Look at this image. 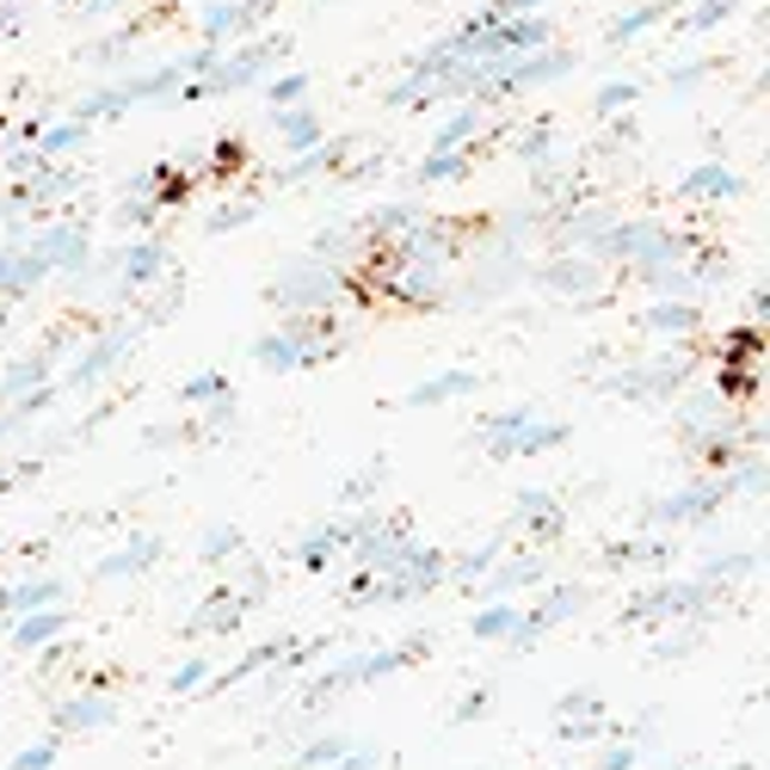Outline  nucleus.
<instances>
[{
  "instance_id": "1",
  "label": "nucleus",
  "mask_w": 770,
  "mask_h": 770,
  "mask_svg": "<svg viewBox=\"0 0 770 770\" xmlns=\"http://www.w3.org/2000/svg\"><path fill=\"white\" fill-rule=\"evenodd\" d=\"M432 653V635H413L407 648H371V653H346V660H333L315 672V684H308V703H327V697L339 691H358V684H376V678L388 672H407L413 660H425Z\"/></svg>"
},
{
  "instance_id": "2",
  "label": "nucleus",
  "mask_w": 770,
  "mask_h": 770,
  "mask_svg": "<svg viewBox=\"0 0 770 770\" xmlns=\"http://www.w3.org/2000/svg\"><path fill=\"white\" fill-rule=\"evenodd\" d=\"M709 592L715 585L709 580H660L648 585V592H635V604H629V616H648V623H672V616H697L709 604Z\"/></svg>"
},
{
  "instance_id": "3",
  "label": "nucleus",
  "mask_w": 770,
  "mask_h": 770,
  "mask_svg": "<svg viewBox=\"0 0 770 770\" xmlns=\"http://www.w3.org/2000/svg\"><path fill=\"white\" fill-rule=\"evenodd\" d=\"M728 493H733L728 475H721V481H691L684 493L648 505V524H703V519H715V505L728 500Z\"/></svg>"
},
{
  "instance_id": "4",
  "label": "nucleus",
  "mask_w": 770,
  "mask_h": 770,
  "mask_svg": "<svg viewBox=\"0 0 770 770\" xmlns=\"http://www.w3.org/2000/svg\"><path fill=\"white\" fill-rule=\"evenodd\" d=\"M240 623H247V598H240L235 585H216V592L204 598L198 611L186 616V641H204V635H235Z\"/></svg>"
},
{
  "instance_id": "5",
  "label": "nucleus",
  "mask_w": 770,
  "mask_h": 770,
  "mask_svg": "<svg viewBox=\"0 0 770 770\" xmlns=\"http://www.w3.org/2000/svg\"><path fill=\"white\" fill-rule=\"evenodd\" d=\"M512 531H524L531 543H555V536L567 531V512H561V500H549L543 487H524L519 500H512Z\"/></svg>"
},
{
  "instance_id": "6",
  "label": "nucleus",
  "mask_w": 770,
  "mask_h": 770,
  "mask_svg": "<svg viewBox=\"0 0 770 770\" xmlns=\"http://www.w3.org/2000/svg\"><path fill=\"white\" fill-rule=\"evenodd\" d=\"M339 272H320L315 259H308V266H296L290 278L278 284V303L290 308V315H303V308H320V303H333V296H339Z\"/></svg>"
},
{
  "instance_id": "7",
  "label": "nucleus",
  "mask_w": 770,
  "mask_h": 770,
  "mask_svg": "<svg viewBox=\"0 0 770 770\" xmlns=\"http://www.w3.org/2000/svg\"><path fill=\"white\" fill-rule=\"evenodd\" d=\"M160 266H167V247H160V240H130V247H111V253H106V272H118L130 290L155 284Z\"/></svg>"
},
{
  "instance_id": "8",
  "label": "nucleus",
  "mask_w": 770,
  "mask_h": 770,
  "mask_svg": "<svg viewBox=\"0 0 770 770\" xmlns=\"http://www.w3.org/2000/svg\"><path fill=\"white\" fill-rule=\"evenodd\" d=\"M7 623H13V648L19 653H43V648L62 641L68 611H62V604H38V611H19V616H7Z\"/></svg>"
},
{
  "instance_id": "9",
  "label": "nucleus",
  "mask_w": 770,
  "mask_h": 770,
  "mask_svg": "<svg viewBox=\"0 0 770 770\" xmlns=\"http://www.w3.org/2000/svg\"><path fill=\"white\" fill-rule=\"evenodd\" d=\"M524 585H549L543 555H519V561L500 555L487 573H481V598H512V592H524Z\"/></svg>"
},
{
  "instance_id": "10",
  "label": "nucleus",
  "mask_w": 770,
  "mask_h": 770,
  "mask_svg": "<svg viewBox=\"0 0 770 770\" xmlns=\"http://www.w3.org/2000/svg\"><path fill=\"white\" fill-rule=\"evenodd\" d=\"M130 346H136V333H130V327H111V339H93V346H87V358L68 371V388H93L99 376L118 371V358H124Z\"/></svg>"
},
{
  "instance_id": "11",
  "label": "nucleus",
  "mask_w": 770,
  "mask_h": 770,
  "mask_svg": "<svg viewBox=\"0 0 770 770\" xmlns=\"http://www.w3.org/2000/svg\"><path fill=\"white\" fill-rule=\"evenodd\" d=\"M118 721V703L111 697H68V703H56V715H50V728L56 733H99V728H111Z\"/></svg>"
},
{
  "instance_id": "12",
  "label": "nucleus",
  "mask_w": 770,
  "mask_h": 770,
  "mask_svg": "<svg viewBox=\"0 0 770 770\" xmlns=\"http://www.w3.org/2000/svg\"><path fill=\"white\" fill-rule=\"evenodd\" d=\"M31 247H38V259L50 272H87V235H80L75 223L43 228V240H31Z\"/></svg>"
},
{
  "instance_id": "13",
  "label": "nucleus",
  "mask_w": 770,
  "mask_h": 770,
  "mask_svg": "<svg viewBox=\"0 0 770 770\" xmlns=\"http://www.w3.org/2000/svg\"><path fill=\"white\" fill-rule=\"evenodd\" d=\"M481 388V371H468V364H451V371L425 376L419 388H407V407H438V401H463Z\"/></svg>"
},
{
  "instance_id": "14",
  "label": "nucleus",
  "mask_w": 770,
  "mask_h": 770,
  "mask_svg": "<svg viewBox=\"0 0 770 770\" xmlns=\"http://www.w3.org/2000/svg\"><path fill=\"white\" fill-rule=\"evenodd\" d=\"M68 585L56 573H31L19 585H0V616H19V611H38V604H62Z\"/></svg>"
},
{
  "instance_id": "15",
  "label": "nucleus",
  "mask_w": 770,
  "mask_h": 770,
  "mask_svg": "<svg viewBox=\"0 0 770 770\" xmlns=\"http://www.w3.org/2000/svg\"><path fill=\"white\" fill-rule=\"evenodd\" d=\"M155 561H160V536L136 531L130 543L118 549V555H106V561H99V580H136V573H148Z\"/></svg>"
},
{
  "instance_id": "16",
  "label": "nucleus",
  "mask_w": 770,
  "mask_h": 770,
  "mask_svg": "<svg viewBox=\"0 0 770 770\" xmlns=\"http://www.w3.org/2000/svg\"><path fill=\"white\" fill-rule=\"evenodd\" d=\"M253 364H259V371H272V376H296V371H308V352L278 327V333H266V339L253 346Z\"/></svg>"
},
{
  "instance_id": "17",
  "label": "nucleus",
  "mask_w": 770,
  "mask_h": 770,
  "mask_svg": "<svg viewBox=\"0 0 770 770\" xmlns=\"http://www.w3.org/2000/svg\"><path fill=\"white\" fill-rule=\"evenodd\" d=\"M50 352H26V358H13L7 364V376H0V401H7V407H13L19 395H31V388L38 383H50Z\"/></svg>"
},
{
  "instance_id": "18",
  "label": "nucleus",
  "mask_w": 770,
  "mask_h": 770,
  "mask_svg": "<svg viewBox=\"0 0 770 770\" xmlns=\"http://www.w3.org/2000/svg\"><path fill=\"white\" fill-rule=\"evenodd\" d=\"M740 191H746V179L733 167H721V160H703V167L684 174V198H740Z\"/></svg>"
},
{
  "instance_id": "19",
  "label": "nucleus",
  "mask_w": 770,
  "mask_h": 770,
  "mask_svg": "<svg viewBox=\"0 0 770 770\" xmlns=\"http://www.w3.org/2000/svg\"><path fill=\"white\" fill-rule=\"evenodd\" d=\"M561 444H567V425H561V419H536V413L512 432V456H549V451H561Z\"/></svg>"
},
{
  "instance_id": "20",
  "label": "nucleus",
  "mask_w": 770,
  "mask_h": 770,
  "mask_svg": "<svg viewBox=\"0 0 770 770\" xmlns=\"http://www.w3.org/2000/svg\"><path fill=\"white\" fill-rule=\"evenodd\" d=\"M519 629V604L512 598H481V611L468 616V635L475 641H505Z\"/></svg>"
},
{
  "instance_id": "21",
  "label": "nucleus",
  "mask_w": 770,
  "mask_h": 770,
  "mask_svg": "<svg viewBox=\"0 0 770 770\" xmlns=\"http://www.w3.org/2000/svg\"><path fill=\"white\" fill-rule=\"evenodd\" d=\"M641 327H648V333H660V339H684V333L697 327V303H648Z\"/></svg>"
},
{
  "instance_id": "22",
  "label": "nucleus",
  "mask_w": 770,
  "mask_h": 770,
  "mask_svg": "<svg viewBox=\"0 0 770 770\" xmlns=\"http://www.w3.org/2000/svg\"><path fill=\"white\" fill-rule=\"evenodd\" d=\"M278 130H284V148H290V155H308V148H320V142H327V130H320V118H315V111H284L278 106Z\"/></svg>"
},
{
  "instance_id": "23",
  "label": "nucleus",
  "mask_w": 770,
  "mask_h": 770,
  "mask_svg": "<svg viewBox=\"0 0 770 770\" xmlns=\"http://www.w3.org/2000/svg\"><path fill=\"white\" fill-rule=\"evenodd\" d=\"M592 284H598L592 259H555V266H543V290H555V296H585Z\"/></svg>"
},
{
  "instance_id": "24",
  "label": "nucleus",
  "mask_w": 770,
  "mask_h": 770,
  "mask_svg": "<svg viewBox=\"0 0 770 770\" xmlns=\"http://www.w3.org/2000/svg\"><path fill=\"white\" fill-rule=\"evenodd\" d=\"M715 395L721 401H740V395H758V358H728V364H721V371H715Z\"/></svg>"
},
{
  "instance_id": "25",
  "label": "nucleus",
  "mask_w": 770,
  "mask_h": 770,
  "mask_svg": "<svg viewBox=\"0 0 770 770\" xmlns=\"http://www.w3.org/2000/svg\"><path fill=\"white\" fill-rule=\"evenodd\" d=\"M247 549V536L235 531V524H216V531H204V543H198V555H204V567H228V561Z\"/></svg>"
},
{
  "instance_id": "26",
  "label": "nucleus",
  "mask_w": 770,
  "mask_h": 770,
  "mask_svg": "<svg viewBox=\"0 0 770 770\" xmlns=\"http://www.w3.org/2000/svg\"><path fill=\"white\" fill-rule=\"evenodd\" d=\"M580 611H585V585H555V592L536 604V616H543L549 629H561L567 616H580Z\"/></svg>"
},
{
  "instance_id": "27",
  "label": "nucleus",
  "mask_w": 770,
  "mask_h": 770,
  "mask_svg": "<svg viewBox=\"0 0 770 770\" xmlns=\"http://www.w3.org/2000/svg\"><path fill=\"white\" fill-rule=\"evenodd\" d=\"M346 746H352V733H315V740L296 752V770H327L333 758L346 752Z\"/></svg>"
},
{
  "instance_id": "28",
  "label": "nucleus",
  "mask_w": 770,
  "mask_h": 770,
  "mask_svg": "<svg viewBox=\"0 0 770 770\" xmlns=\"http://www.w3.org/2000/svg\"><path fill=\"white\" fill-rule=\"evenodd\" d=\"M333 555H339V543L327 536V524H320V531H308L303 543H296V561H303V573H327Z\"/></svg>"
},
{
  "instance_id": "29",
  "label": "nucleus",
  "mask_w": 770,
  "mask_h": 770,
  "mask_svg": "<svg viewBox=\"0 0 770 770\" xmlns=\"http://www.w3.org/2000/svg\"><path fill=\"white\" fill-rule=\"evenodd\" d=\"M210 678H216V665L204 660V653H191V660H179V672L167 678V691H174V697H198Z\"/></svg>"
},
{
  "instance_id": "30",
  "label": "nucleus",
  "mask_w": 770,
  "mask_h": 770,
  "mask_svg": "<svg viewBox=\"0 0 770 770\" xmlns=\"http://www.w3.org/2000/svg\"><path fill=\"white\" fill-rule=\"evenodd\" d=\"M475 124H481V106H463L456 118H444V124H438V136H432V155H444V148H463Z\"/></svg>"
},
{
  "instance_id": "31",
  "label": "nucleus",
  "mask_w": 770,
  "mask_h": 770,
  "mask_svg": "<svg viewBox=\"0 0 770 770\" xmlns=\"http://www.w3.org/2000/svg\"><path fill=\"white\" fill-rule=\"evenodd\" d=\"M223 395H235L223 371H198L186 388H179V401H191V407H210V401H223Z\"/></svg>"
},
{
  "instance_id": "32",
  "label": "nucleus",
  "mask_w": 770,
  "mask_h": 770,
  "mask_svg": "<svg viewBox=\"0 0 770 770\" xmlns=\"http://www.w3.org/2000/svg\"><path fill=\"white\" fill-rule=\"evenodd\" d=\"M468 174V155H456V148H444V155H425L419 167V186H444V179H463Z\"/></svg>"
},
{
  "instance_id": "33",
  "label": "nucleus",
  "mask_w": 770,
  "mask_h": 770,
  "mask_svg": "<svg viewBox=\"0 0 770 770\" xmlns=\"http://www.w3.org/2000/svg\"><path fill=\"white\" fill-rule=\"evenodd\" d=\"M500 555H505V536L493 531V536H487V543H481V549H468V555L456 561V580H481V573H487V567H493V561H500Z\"/></svg>"
},
{
  "instance_id": "34",
  "label": "nucleus",
  "mask_w": 770,
  "mask_h": 770,
  "mask_svg": "<svg viewBox=\"0 0 770 770\" xmlns=\"http://www.w3.org/2000/svg\"><path fill=\"white\" fill-rule=\"evenodd\" d=\"M561 740H573V746H585V740H611V728H604V709L567 715V721H561Z\"/></svg>"
},
{
  "instance_id": "35",
  "label": "nucleus",
  "mask_w": 770,
  "mask_h": 770,
  "mask_svg": "<svg viewBox=\"0 0 770 770\" xmlns=\"http://www.w3.org/2000/svg\"><path fill=\"white\" fill-rule=\"evenodd\" d=\"M31 136H38V155L56 160V155H68V148L80 142V118L75 124H50V130H31Z\"/></svg>"
},
{
  "instance_id": "36",
  "label": "nucleus",
  "mask_w": 770,
  "mask_h": 770,
  "mask_svg": "<svg viewBox=\"0 0 770 770\" xmlns=\"http://www.w3.org/2000/svg\"><path fill=\"white\" fill-rule=\"evenodd\" d=\"M641 99V80H611L604 93H598V118H616V111H629Z\"/></svg>"
},
{
  "instance_id": "37",
  "label": "nucleus",
  "mask_w": 770,
  "mask_h": 770,
  "mask_svg": "<svg viewBox=\"0 0 770 770\" xmlns=\"http://www.w3.org/2000/svg\"><path fill=\"white\" fill-rule=\"evenodd\" d=\"M752 567H758V555H746V549H740V555H715L703 573H697V580H709V585H728L733 573H752Z\"/></svg>"
},
{
  "instance_id": "38",
  "label": "nucleus",
  "mask_w": 770,
  "mask_h": 770,
  "mask_svg": "<svg viewBox=\"0 0 770 770\" xmlns=\"http://www.w3.org/2000/svg\"><path fill=\"white\" fill-rule=\"evenodd\" d=\"M641 764V746L635 740H611L604 752L592 758V770H635Z\"/></svg>"
},
{
  "instance_id": "39",
  "label": "nucleus",
  "mask_w": 770,
  "mask_h": 770,
  "mask_svg": "<svg viewBox=\"0 0 770 770\" xmlns=\"http://www.w3.org/2000/svg\"><path fill=\"white\" fill-rule=\"evenodd\" d=\"M383 764V746H371V740H358V746H346V752L333 758L327 770H376Z\"/></svg>"
},
{
  "instance_id": "40",
  "label": "nucleus",
  "mask_w": 770,
  "mask_h": 770,
  "mask_svg": "<svg viewBox=\"0 0 770 770\" xmlns=\"http://www.w3.org/2000/svg\"><path fill=\"white\" fill-rule=\"evenodd\" d=\"M487 709H493V684H475V691H468L463 703L451 709V721H456V728H468V721H481Z\"/></svg>"
},
{
  "instance_id": "41",
  "label": "nucleus",
  "mask_w": 770,
  "mask_h": 770,
  "mask_svg": "<svg viewBox=\"0 0 770 770\" xmlns=\"http://www.w3.org/2000/svg\"><path fill=\"white\" fill-rule=\"evenodd\" d=\"M7 770H56V740H38V746H26V752H13Z\"/></svg>"
},
{
  "instance_id": "42",
  "label": "nucleus",
  "mask_w": 770,
  "mask_h": 770,
  "mask_svg": "<svg viewBox=\"0 0 770 770\" xmlns=\"http://www.w3.org/2000/svg\"><path fill=\"white\" fill-rule=\"evenodd\" d=\"M253 210H259V204H228V210H216L210 216V223H204V235H228V228H235V223H253Z\"/></svg>"
},
{
  "instance_id": "43",
  "label": "nucleus",
  "mask_w": 770,
  "mask_h": 770,
  "mask_svg": "<svg viewBox=\"0 0 770 770\" xmlns=\"http://www.w3.org/2000/svg\"><path fill=\"white\" fill-rule=\"evenodd\" d=\"M758 352H764V333H758V327H740L728 346H721V358H758Z\"/></svg>"
},
{
  "instance_id": "44",
  "label": "nucleus",
  "mask_w": 770,
  "mask_h": 770,
  "mask_svg": "<svg viewBox=\"0 0 770 770\" xmlns=\"http://www.w3.org/2000/svg\"><path fill=\"white\" fill-rule=\"evenodd\" d=\"M585 709H604V703H598V691H585V684H580V691H567V697H561V703H555V721H567V715H585Z\"/></svg>"
},
{
  "instance_id": "45",
  "label": "nucleus",
  "mask_w": 770,
  "mask_h": 770,
  "mask_svg": "<svg viewBox=\"0 0 770 770\" xmlns=\"http://www.w3.org/2000/svg\"><path fill=\"white\" fill-rule=\"evenodd\" d=\"M383 487V463H371V468H358V475H346V500H364V493H376Z\"/></svg>"
},
{
  "instance_id": "46",
  "label": "nucleus",
  "mask_w": 770,
  "mask_h": 770,
  "mask_svg": "<svg viewBox=\"0 0 770 770\" xmlns=\"http://www.w3.org/2000/svg\"><path fill=\"white\" fill-rule=\"evenodd\" d=\"M303 93H308V75H284V80H272V106H296Z\"/></svg>"
},
{
  "instance_id": "47",
  "label": "nucleus",
  "mask_w": 770,
  "mask_h": 770,
  "mask_svg": "<svg viewBox=\"0 0 770 770\" xmlns=\"http://www.w3.org/2000/svg\"><path fill=\"white\" fill-rule=\"evenodd\" d=\"M191 438V425H155L148 432V451H174V444H186Z\"/></svg>"
},
{
  "instance_id": "48",
  "label": "nucleus",
  "mask_w": 770,
  "mask_h": 770,
  "mask_svg": "<svg viewBox=\"0 0 770 770\" xmlns=\"http://www.w3.org/2000/svg\"><path fill=\"white\" fill-rule=\"evenodd\" d=\"M728 13H733V0H709L703 13H691V31H715Z\"/></svg>"
},
{
  "instance_id": "49",
  "label": "nucleus",
  "mask_w": 770,
  "mask_h": 770,
  "mask_svg": "<svg viewBox=\"0 0 770 770\" xmlns=\"http://www.w3.org/2000/svg\"><path fill=\"white\" fill-rule=\"evenodd\" d=\"M0 555H7V531H0Z\"/></svg>"
},
{
  "instance_id": "50",
  "label": "nucleus",
  "mask_w": 770,
  "mask_h": 770,
  "mask_svg": "<svg viewBox=\"0 0 770 770\" xmlns=\"http://www.w3.org/2000/svg\"><path fill=\"white\" fill-rule=\"evenodd\" d=\"M0 623H7V616H0Z\"/></svg>"
}]
</instances>
